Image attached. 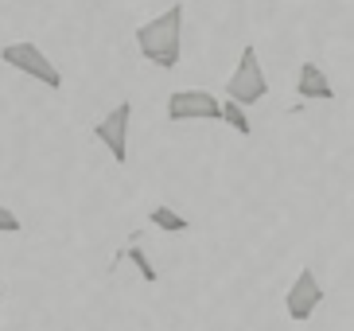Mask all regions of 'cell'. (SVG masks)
I'll return each mask as SVG.
<instances>
[{
	"label": "cell",
	"instance_id": "cell-9",
	"mask_svg": "<svg viewBox=\"0 0 354 331\" xmlns=\"http://www.w3.org/2000/svg\"><path fill=\"white\" fill-rule=\"evenodd\" d=\"M222 121L234 129V133H241V136H250L253 133V125H250V114H245V105L241 102H234V98H226L222 102Z\"/></svg>",
	"mask_w": 354,
	"mask_h": 331
},
{
	"label": "cell",
	"instance_id": "cell-6",
	"mask_svg": "<svg viewBox=\"0 0 354 331\" xmlns=\"http://www.w3.org/2000/svg\"><path fill=\"white\" fill-rule=\"evenodd\" d=\"M323 304V285L315 277V269H300V277L288 285V296H284V308L296 323H304L315 308Z\"/></svg>",
	"mask_w": 354,
	"mask_h": 331
},
{
	"label": "cell",
	"instance_id": "cell-2",
	"mask_svg": "<svg viewBox=\"0 0 354 331\" xmlns=\"http://www.w3.org/2000/svg\"><path fill=\"white\" fill-rule=\"evenodd\" d=\"M265 93H269V78H265V66H261V59H257V47L250 43V47H241L238 71L230 74L226 98H234V102H241V105H257Z\"/></svg>",
	"mask_w": 354,
	"mask_h": 331
},
{
	"label": "cell",
	"instance_id": "cell-8",
	"mask_svg": "<svg viewBox=\"0 0 354 331\" xmlns=\"http://www.w3.org/2000/svg\"><path fill=\"white\" fill-rule=\"evenodd\" d=\"M148 222H152V226H160V230H167V234H183V230H191V222H187V218L179 215V211L164 207V203L148 211Z\"/></svg>",
	"mask_w": 354,
	"mask_h": 331
},
{
	"label": "cell",
	"instance_id": "cell-10",
	"mask_svg": "<svg viewBox=\"0 0 354 331\" xmlns=\"http://www.w3.org/2000/svg\"><path fill=\"white\" fill-rule=\"evenodd\" d=\"M125 258L133 261V265H136V273H140V277H145L148 285H152V280H156V265H152V261H148V253H145V249L129 246V249H125Z\"/></svg>",
	"mask_w": 354,
	"mask_h": 331
},
{
	"label": "cell",
	"instance_id": "cell-11",
	"mask_svg": "<svg viewBox=\"0 0 354 331\" xmlns=\"http://www.w3.org/2000/svg\"><path fill=\"white\" fill-rule=\"evenodd\" d=\"M0 234H20V218H16V211L0 207Z\"/></svg>",
	"mask_w": 354,
	"mask_h": 331
},
{
	"label": "cell",
	"instance_id": "cell-7",
	"mask_svg": "<svg viewBox=\"0 0 354 331\" xmlns=\"http://www.w3.org/2000/svg\"><path fill=\"white\" fill-rule=\"evenodd\" d=\"M296 93H300L304 102H331L335 86H331V78H327L315 62H304L300 78H296Z\"/></svg>",
	"mask_w": 354,
	"mask_h": 331
},
{
	"label": "cell",
	"instance_id": "cell-5",
	"mask_svg": "<svg viewBox=\"0 0 354 331\" xmlns=\"http://www.w3.org/2000/svg\"><path fill=\"white\" fill-rule=\"evenodd\" d=\"M129 125H133V102L113 105V109L94 125V136L109 148V156H113L117 164H125L129 160Z\"/></svg>",
	"mask_w": 354,
	"mask_h": 331
},
{
	"label": "cell",
	"instance_id": "cell-4",
	"mask_svg": "<svg viewBox=\"0 0 354 331\" xmlns=\"http://www.w3.org/2000/svg\"><path fill=\"white\" fill-rule=\"evenodd\" d=\"M167 121H222V102L207 90H176L167 98Z\"/></svg>",
	"mask_w": 354,
	"mask_h": 331
},
{
	"label": "cell",
	"instance_id": "cell-1",
	"mask_svg": "<svg viewBox=\"0 0 354 331\" xmlns=\"http://www.w3.org/2000/svg\"><path fill=\"white\" fill-rule=\"evenodd\" d=\"M179 43H183V4H171L164 16H156V20H148L136 28V47H140V55L152 66H160V71L179 66V51H183Z\"/></svg>",
	"mask_w": 354,
	"mask_h": 331
},
{
	"label": "cell",
	"instance_id": "cell-12",
	"mask_svg": "<svg viewBox=\"0 0 354 331\" xmlns=\"http://www.w3.org/2000/svg\"><path fill=\"white\" fill-rule=\"evenodd\" d=\"M0 296H4V285H0Z\"/></svg>",
	"mask_w": 354,
	"mask_h": 331
},
{
	"label": "cell",
	"instance_id": "cell-3",
	"mask_svg": "<svg viewBox=\"0 0 354 331\" xmlns=\"http://www.w3.org/2000/svg\"><path fill=\"white\" fill-rule=\"evenodd\" d=\"M0 59L8 62L12 71H20V74H28V78H35V82H43V86H51V90H59L63 86V74H59V66H55L47 55L35 47V43H8V47H0Z\"/></svg>",
	"mask_w": 354,
	"mask_h": 331
}]
</instances>
